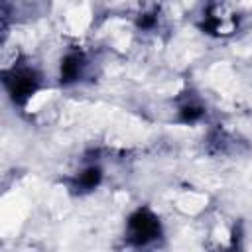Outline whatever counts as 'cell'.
<instances>
[{
    "instance_id": "4",
    "label": "cell",
    "mask_w": 252,
    "mask_h": 252,
    "mask_svg": "<svg viewBox=\"0 0 252 252\" xmlns=\"http://www.w3.org/2000/svg\"><path fill=\"white\" fill-rule=\"evenodd\" d=\"M98 181H100V171H98L96 167H91V169L83 171L81 177H79V185H81L83 189H93Z\"/></svg>"
},
{
    "instance_id": "5",
    "label": "cell",
    "mask_w": 252,
    "mask_h": 252,
    "mask_svg": "<svg viewBox=\"0 0 252 252\" xmlns=\"http://www.w3.org/2000/svg\"><path fill=\"white\" fill-rule=\"evenodd\" d=\"M181 114H183L185 120H195L197 116H201V108H197V106H185Z\"/></svg>"
},
{
    "instance_id": "3",
    "label": "cell",
    "mask_w": 252,
    "mask_h": 252,
    "mask_svg": "<svg viewBox=\"0 0 252 252\" xmlns=\"http://www.w3.org/2000/svg\"><path fill=\"white\" fill-rule=\"evenodd\" d=\"M79 69H81V57L75 53L67 55L61 63V81H65V83L73 81L79 75Z\"/></svg>"
},
{
    "instance_id": "2",
    "label": "cell",
    "mask_w": 252,
    "mask_h": 252,
    "mask_svg": "<svg viewBox=\"0 0 252 252\" xmlns=\"http://www.w3.org/2000/svg\"><path fill=\"white\" fill-rule=\"evenodd\" d=\"M8 87H10V93L16 100H24L26 96H30L35 87H37V79H35V73L24 69V71H14L12 77L8 79Z\"/></svg>"
},
{
    "instance_id": "1",
    "label": "cell",
    "mask_w": 252,
    "mask_h": 252,
    "mask_svg": "<svg viewBox=\"0 0 252 252\" xmlns=\"http://www.w3.org/2000/svg\"><path fill=\"white\" fill-rule=\"evenodd\" d=\"M130 234L136 244H146L159 234V224L152 213L136 211L130 217Z\"/></svg>"
}]
</instances>
